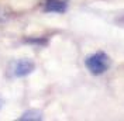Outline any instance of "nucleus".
Wrapping results in <instances>:
<instances>
[{"instance_id":"obj_1","label":"nucleus","mask_w":124,"mask_h":121,"mask_svg":"<svg viewBox=\"0 0 124 121\" xmlns=\"http://www.w3.org/2000/svg\"><path fill=\"white\" fill-rule=\"evenodd\" d=\"M111 65V60H110V56H108L106 52L103 51H97V52L89 55L85 59V66L86 69L92 73V75H103L106 73Z\"/></svg>"},{"instance_id":"obj_2","label":"nucleus","mask_w":124,"mask_h":121,"mask_svg":"<svg viewBox=\"0 0 124 121\" xmlns=\"http://www.w3.org/2000/svg\"><path fill=\"white\" fill-rule=\"evenodd\" d=\"M35 69V63L30 59H18L11 62L10 65V73L14 77H24L28 76L30 73L34 72Z\"/></svg>"},{"instance_id":"obj_3","label":"nucleus","mask_w":124,"mask_h":121,"mask_svg":"<svg viewBox=\"0 0 124 121\" xmlns=\"http://www.w3.org/2000/svg\"><path fill=\"white\" fill-rule=\"evenodd\" d=\"M41 8L44 13L63 14L68 10V1L66 0H41Z\"/></svg>"},{"instance_id":"obj_4","label":"nucleus","mask_w":124,"mask_h":121,"mask_svg":"<svg viewBox=\"0 0 124 121\" xmlns=\"http://www.w3.org/2000/svg\"><path fill=\"white\" fill-rule=\"evenodd\" d=\"M44 118V115H42V113L39 111V110H28V111H25V113H23V115L18 118V120L21 121H28V120H32V121H39Z\"/></svg>"},{"instance_id":"obj_5","label":"nucleus","mask_w":124,"mask_h":121,"mask_svg":"<svg viewBox=\"0 0 124 121\" xmlns=\"http://www.w3.org/2000/svg\"><path fill=\"white\" fill-rule=\"evenodd\" d=\"M24 42L25 44H30V45H37V46H45L48 44V38L45 37H31V38H24Z\"/></svg>"},{"instance_id":"obj_6","label":"nucleus","mask_w":124,"mask_h":121,"mask_svg":"<svg viewBox=\"0 0 124 121\" xmlns=\"http://www.w3.org/2000/svg\"><path fill=\"white\" fill-rule=\"evenodd\" d=\"M10 17H11L10 10H7V8H4V7H0V23H4V21H7Z\"/></svg>"},{"instance_id":"obj_7","label":"nucleus","mask_w":124,"mask_h":121,"mask_svg":"<svg viewBox=\"0 0 124 121\" xmlns=\"http://www.w3.org/2000/svg\"><path fill=\"white\" fill-rule=\"evenodd\" d=\"M1 106H3V100L0 98V108H1Z\"/></svg>"}]
</instances>
